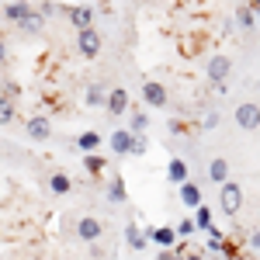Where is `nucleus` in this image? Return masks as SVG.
I'll return each instance as SVG.
<instances>
[{
  "instance_id": "37",
  "label": "nucleus",
  "mask_w": 260,
  "mask_h": 260,
  "mask_svg": "<svg viewBox=\"0 0 260 260\" xmlns=\"http://www.w3.org/2000/svg\"><path fill=\"white\" fill-rule=\"evenodd\" d=\"M257 90H260V80H257Z\"/></svg>"
},
{
  "instance_id": "26",
  "label": "nucleus",
  "mask_w": 260,
  "mask_h": 260,
  "mask_svg": "<svg viewBox=\"0 0 260 260\" xmlns=\"http://www.w3.org/2000/svg\"><path fill=\"white\" fill-rule=\"evenodd\" d=\"M104 156H94V153H90V156H83V167H87V174H94V177H98L101 170H104Z\"/></svg>"
},
{
  "instance_id": "8",
  "label": "nucleus",
  "mask_w": 260,
  "mask_h": 260,
  "mask_svg": "<svg viewBox=\"0 0 260 260\" xmlns=\"http://www.w3.org/2000/svg\"><path fill=\"white\" fill-rule=\"evenodd\" d=\"M104 108H108V115H111V118L125 115V111H128V90H125V87L108 90V104H104Z\"/></svg>"
},
{
  "instance_id": "36",
  "label": "nucleus",
  "mask_w": 260,
  "mask_h": 260,
  "mask_svg": "<svg viewBox=\"0 0 260 260\" xmlns=\"http://www.w3.org/2000/svg\"><path fill=\"white\" fill-rule=\"evenodd\" d=\"M250 7H253V14H260V0H253V4H250Z\"/></svg>"
},
{
  "instance_id": "28",
  "label": "nucleus",
  "mask_w": 260,
  "mask_h": 260,
  "mask_svg": "<svg viewBox=\"0 0 260 260\" xmlns=\"http://www.w3.org/2000/svg\"><path fill=\"white\" fill-rule=\"evenodd\" d=\"M146 149H149V142H146V136H136V146H132V156H146Z\"/></svg>"
},
{
  "instance_id": "21",
  "label": "nucleus",
  "mask_w": 260,
  "mask_h": 260,
  "mask_svg": "<svg viewBox=\"0 0 260 260\" xmlns=\"http://www.w3.org/2000/svg\"><path fill=\"white\" fill-rule=\"evenodd\" d=\"M108 198L115 201V205H121V201L128 198V191H125V180H121V177L108 180Z\"/></svg>"
},
{
  "instance_id": "4",
  "label": "nucleus",
  "mask_w": 260,
  "mask_h": 260,
  "mask_svg": "<svg viewBox=\"0 0 260 260\" xmlns=\"http://www.w3.org/2000/svg\"><path fill=\"white\" fill-rule=\"evenodd\" d=\"M77 52H80L83 59H98V56H101V35H98V28L77 31Z\"/></svg>"
},
{
  "instance_id": "16",
  "label": "nucleus",
  "mask_w": 260,
  "mask_h": 260,
  "mask_svg": "<svg viewBox=\"0 0 260 260\" xmlns=\"http://www.w3.org/2000/svg\"><path fill=\"white\" fill-rule=\"evenodd\" d=\"M49 191L52 194H70L73 191V180H70V174H62V170H56V174H49Z\"/></svg>"
},
{
  "instance_id": "27",
  "label": "nucleus",
  "mask_w": 260,
  "mask_h": 260,
  "mask_svg": "<svg viewBox=\"0 0 260 260\" xmlns=\"http://www.w3.org/2000/svg\"><path fill=\"white\" fill-rule=\"evenodd\" d=\"M174 229H177V236H194V233H198V225H194V219H180L177 225H174Z\"/></svg>"
},
{
  "instance_id": "9",
  "label": "nucleus",
  "mask_w": 260,
  "mask_h": 260,
  "mask_svg": "<svg viewBox=\"0 0 260 260\" xmlns=\"http://www.w3.org/2000/svg\"><path fill=\"white\" fill-rule=\"evenodd\" d=\"M101 222L94 219V215H83L80 222H77V240H83V243H94V240H101Z\"/></svg>"
},
{
  "instance_id": "24",
  "label": "nucleus",
  "mask_w": 260,
  "mask_h": 260,
  "mask_svg": "<svg viewBox=\"0 0 260 260\" xmlns=\"http://www.w3.org/2000/svg\"><path fill=\"white\" fill-rule=\"evenodd\" d=\"M128 128H132L136 136H142V132L149 128V115H146V111H132V121H128Z\"/></svg>"
},
{
  "instance_id": "14",
  "label": "nucleus",
  "mask_w": 260,
  "mask_h": 260,
  "mask_svg": "<svg viewBox=\"0 0 260 260\" xmlns=\"http://www.w3.org/2000/svg\"><path fill=\"white\" fill-rule=\"evenodd\" d=\"M180 205L184 208H201V187L198 184H180Z\"/></svg>"
},
{
  "instance_id": "25",
  "label": "nucleus",
  "mask_w": 260,
  "mask_h": 260,
  "mask_svg": "<svg viewBox=\"0 0 260 260\" xmlns=\"http://www.w3.org/2000/svg\"><path fill=\"white\" fill-rule=\"evenodd\" d=\"M11 121H14V101L0 98V125H11Z\"/></svg>"
},
{
  "instance_id": "29",
  "label": "nucleus",
  "mask_w": 260,
  "mask_h": 260,
  "mask_svg": "<svg viewBox=\"0 0 260 260\" xmlns=\"http://www.w3.org/2000/svg\"><path fill=\"white\" fill-rule=\"evenodd\" d=\"M201 125H205V128H215V125H219V115H215V111H208V115H205V121H201Z\"/></svg>"
},
{
  "instance_id": "13",
  "label": "nucleus",
  "mask_w": 260,
  "mask_h": 260,
  "mask_svg": "<svg viewBox=\"0 0 260 260\" xmlns=\"http://www.w3.org/2000/svg\"><path fill=\"white\" fill-rule=\"evenodd\" d=\"M167 180H170V184H187V163L180 160V156H174V160L167 163Z\"/></svg>"
},
{
  "instance_id": "20",
  "label": "nucleus",
  "mask_w": 260,
  "mask_h": 260,
  "mask_svg": "<svg viewBox=\"0 0 260 260\" xmlns=\"http://www.w3.org/2000/svg\"><path fill=\"white\" fill-rule=\"evenodd\" d=\"M101 146V136L98 132H90V128H87V132H80V136H77V149H83V153H87V156H90V153H94V149H98Z\"/></svg>"
},
{
  "instance_id": "7",
  "label": "nucleus",
  "mask_w": 260,
  "mask_h": 260,
  "mask_svg": "<svg viewBox=\"0 0 260 260\" xmlns=\"http://www.w3.org/2000/svg\"><path fill=\"white\" fill-rule=\"evenodd\" d=\"M108 146H111V153H118V156H132L136 132H132V128H115V132H111V139H108Z\"/></svg>"
},
{
  "instance_id": "10",
  "label": "nucleus",
  "mask_w": 260,
  "mask_h": 260,
  "mask_svg": "<svg viewBox=\"0 0 260 260\" xmlns=\"http://www.w3.org/2000/svg\"><path fill=\"white\" fill-rule=\"evenodd\" d=\"M28 136L35 142H45V139H52V125H49V118H42V115H35V118H28Z\"/></svg>"
},
{
  "instance_id": "1",
  "label": "nucleus",
  "mask_w": 260,
  "mask_h": 260,
  "mask_svg": "<svg viewBox=\"0 0 260 260\" xmlns=\"http://www.w3.org/2000/svg\"><path fill=\"white\" fill-rule=\"evenodd\" d=\"M233 118H236V125H240L243 132H257L260 128V104L257 101H243V104H236Z\"/></svg>"
},
{
  "instance_id": "11",
  "label": "nucleus",
  "mask_w": 260,
  "mask_h": 260,
  "mask_svg": "<svg viewBox=\"0 0 260 260\" xmlns=\"http://www.w3.org/2000/svg\"><path fill=\"white\" fill-rule=\"evenodd\" d=\"M28 14H31V4H28V0H11V4L4 7V21H11V24H21Z\"/></svg>"
},
{
  "instance_id": "23",
  "label": "nucleus",
  "mask_w": 260,
  "mask_h": 260,
  "mask_svg": "<svg viewBox=\"0 0 260 260\" xmlns=\"http://www.w3.org/2000/svg\"><path fill=\"white\" fill-rule=\"evenodd\" d=\"M194 225H198V233H208V229H212V208H208V205L194 208Z\"/></svg>"
},
{
  "instance_id": "3",
  "label": "nucleus",
  "mask_w": 260,
  "mask_h": 260,
  "mask_svg": "<svg viewBox=\"0 0 260 260\" xmlns=\"http://www.w3.org/2000/svg\"><path fill=\"white\" fill-rule=\"evenodd\" d=\"M229 73H233V59L222 56V52L205 62V77H208L212 83H229Z\"/></svg>"
},
{
  "instance_id": "5",
  "label": "nucleus",
  "mask_w": 260,
  "mask_h": 260,
  "mask_svg": "<svg viewBox=\"0 0 260 260\" xmlns=\"http://www.w3.org/2000/svg\"><path fill=\"white\" fill-rule=\"evenodd\" d=\"M66 14H70V24H73L77 31L94 28V18H98V11H94L90 4H73V7H66Z\"/></svg>"
},
{
  "instance_id": "35",
  "label": "nucleus",
  "mask_w": 260,
  "mask_h": 260,
  "mask_svg": "<svg viewBox=\"0 0 260 260\" xmlns=\"http://www.w3.org/2000/svg\"><path fill=\"white\" fill-rule=\"evenodd\" d=\"M184 260H205V257H201V253H187Z\"/></svg>"
},
{
  "instance_id": "30",
  "label": "nucleus",
  "mask_w": 260,
  "mask_h": 260,
  "mask_svg": "<svg viewBox=\"0 0 260 260\" xmlns=\"http://www.w3.org/2000/svg\"><path fill=\"white\" fill-rule=\"evenodd\" d=\"M42 14H45V18L56 14V0H45V4H42Z\"/></svg>"
},
{
  "instance_id": "17",
  "label": "nucleus",
  "mask_w": 260,
  "mask_h": 260,
  "mask_svg": "<svg viewBox=\"0 0 260 260\" xmlns=\"http://www.w3.org/2000/svg\"><path fill=\"white\" fill-rule=\"evenodd\" d=\"M208 177L215 180V184H225V180H229V163H225V156H215V160L208 163Z\"/></svg>"
},
{
  "instance_id": "33",
  "label": "nucleus",
  "mask_w": 260,
  "mask_h": 260,
  "mask_svg": "<svg viewBox=\"0 0 260 260\" xmlns=\"http://www.w3.org/2000/svg\"><path fill=\"white\" fill-rule=\"evenodd\" d=\"M7 56H11V52H7V42L0 39V66H4V62H7Z\"/></svg>"
},
{
  "instance_id": "12",
  "label": "nucleus",
  "mask_w": 260,
  "mask_h": 260,
  "mask_svg": "<svg viewBox=\"0 0 260 260\" xmlns=\"http://www.w3.org/2000/svg\"><path fill=\"white\" fill-rule=\"evenodd\" d=\"M149 233V240L156 243V246H163V250H170L174 243H177V229H170V225H156V229H146Z\"/></svg>"
},
{
  "instance_id": "38",
  "label": "nucleus",
  "mask_w": 260,
  "mask_h": 260,
  "mask_svg": "<svg viewBox=\"0 0 260 260\" xmlns=\"http://www.w3.org/2000/svg\"><path fill=\"white\" fill-rule=\"evenodd\" d=\"M42 4H45V0H42Z\"/></svg>"
},
{
  "instance_id": "34",
  "label": "nucleus",
  "mask_w": 260,
  "mask_h": 260,
  "mask_svg": "<svg viewBox=\"0 0 260 260\" xmlns=\"http://www.w3.org/2000/svg\"><path fill=\"white\" fill-rule=\"evenodd\" d=\"M160 260H184V257H180V253H170V250H163V257Z\"/></svg>"
},
{
  "instance_id": "22",
  "label": "nucleus",
  "mask_w": 260,
  "mask_h": 260,
  "mask_svg": "<svg viewBox=\"0 0 260 260\" xmlns=\"http://www.w3.org/2000/svg\"><path fill=\"white\" fill-rule=\"evenodd\" d=\"M236 21H240V28H243V31H253V28H257L253 7H250V4H246V7H240V11H236Z\"/></svg>"
},
{
  "instance_id": "19",
  "label": "nucleus",
  "mask_w": 260,
  "mask_h": 260,
  "mask_svg": "<svg viewBox=\"0 0 260 260\" xmlns=\"http://www.w3.org/2000/svg\"><path fill=\"white\" fill-rule=\"evenodd\" d=\"M18 28H21V31H28V35H35V31H42V28H45V14L31 7V14H28V18L21 21Z\"/></svg>"
},
{
  "instance_id": "32",
  "label": "nucleus",
  "mask_w": 260,
  "mask_h": 260,
  "mask_svg": "<svg viewBox=\"0 0 260 260\" xmlns=\"http://www.w3.org/2000/svg\"><path fill=\"white\" fill-rule=\"evenodd\" d=\"M246 243H250L253 250H260V229H257V233H250V240H246Z\"/></svg>"
},
{
  "instance_id": "6",
  "label": "nucleus",
  "mask_w": 260,
  "mask_h": 260,
  "mask_svg": "<svg viewBox=\"0 0 260 260\" xmlns=\"http://www.w3.org/2000/svg\"><path fill=\"white\" fill-rule=\"evenodd\" d=\"M142 101L149 104V108H167L170 104V94H167V87L160 80H146L142 83Z\"/></svg>"
},
{
  "instance_id": "2",
  "label": "nucleus",
  "mask_w": 260,
  "mask_h": 260,
  "mask_svg": "<svg viewBox=\"0 0 260 260\" xmlns=\"http://www.w3.org/2000/svg\"><path fill=\"white\" fill-rule=\"evenodd\" d=\"M219 208L225 212V215H236L243 208V187L240 184H233V180H225L219 187Z\"/></svg>"
},
{
  "instance_id": "31",
  "label": "nucleus",
  "mask_w": 260,
  "mask_h": 260,
  "mask_svg": "<svg viewBox=\"0 0 260 260\" xmlns=\"http://www.w3.org/2000/svg\"><path fill=\"white\" fill-rule=\"evenodd\" d=\"M4 90H7V98H14V94H18V83H14V80H4Z\"/></svg>"
},
{
  "instance_id": "18",
  "label": "nucleus",
  "mask_w": 260,
  "mask_h": 260,
  "mask_svg": "<svg viewBox=\"0 0 260 260\" xmlns=\"http://www.w3.org/2000/svg\"><path fill=\"white\" fill-rule=\"evenodd\" d=\"M125 240H128L132 250H142V246L149 243V233H139V225H136V222H128V225H125Z\"/></svg>"
},
{
  "instance_id": "15",
  "label": "nucleus",
  "mask_w": 260,
  "mask_h": 260,
  "mask_svg": "<svg viewBox=\"0 0 260 260\" xmlns=\"http://www.w3.org/2000/svg\"><path fill=\"white\" fill-rule=\"evenodd\" d=\"M83 104H87V108H104V104H108V90H104L101 83H90V87L83 90Z\"/></svg>"
}]
</instances>
